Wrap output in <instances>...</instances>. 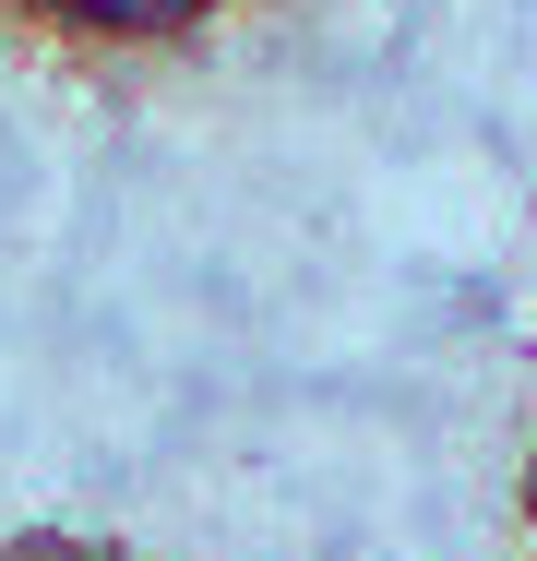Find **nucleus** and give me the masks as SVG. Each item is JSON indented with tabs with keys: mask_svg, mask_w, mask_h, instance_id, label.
<instances>
[{
	"mask_svg": "<svg viewBox=\"0 0 537 561\" xmlns=\"http://www.w3.org/2000/svg\"><path fill=\"white\" fill-rule=\"evenodd\" d=\"M60 24H84V36H192V24H215L227 0H48Z\"/></svg>",
	"mask_w": 537,
	"mask_h": 561,
	"instance_id": "obj_1",
	"label": "nucleus"
}]
</instances>
